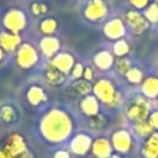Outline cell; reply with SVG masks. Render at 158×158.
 Returning <instances> with one entry per match:
<instances>
[{
	"label": "cell",
	"mask_w": 158,
	"mask_h": 158,
	"mask_svg": "<svg viewBox=\"0 0 158 158\" xmlns=\"http://www.w3.org/2000/svg\"><path fill=\"white\" fill-rule=\"evenodd\" d=\"M148 123L151 125V127L153 128V131H158V110L152 111L148 117H147Z\"/></svg>",
	"instance_id": "d6a6232c"
},
{
	"label": "cell",
	"mask_w": 158,
	"mask_h": 158,
	"mask_svg": "<svg viewBox=\"0 0 158 158\" xmlns=\"http://www.w3.org/2000/svg\"><path fill=\"white\" fill-rule=\"evenodd\" d=\"M107 11L109 9L104 0H88V2L84 6L83 14L89 21L96 22L106 17Z\"/></svg>",
	"instance_id": "ba28073f"
},
{
	"label": "cell",
	"mask_w": 158,
	"mask_h": 158,
	"mask_svg": "<svg viewBox=\"0 0 158 158\" xmlns=\"http://www.w3.org/2000/svg\"><path fill=\"white\" fill-rule=\"evenodd\" d=\"M4 56H5V52H4V51H2V48L0 47V62L4 59Z\"/></svg>",
	"instance_id": "ab89813d"
},
{
	"label": "cell",
	"mask_w": 158,
	"mask_h": 158,
	"mask_svg": "<svg viewBox=\"0 0 158 158\" xmlns=\"http://www.w3.org/2000/svg\"><path fill=\"white\" fill-rule=\"evenodd\" d=\"M14 158H33V154H32V152L31 151H25V152H22V153H20L19 156H16V157H14Z\"/></svg>",
	"instance_id": "8d00e7d4"
},
{
	"label": "cell",
	"mask_w": 158,
	"mask_h": 158,
	"mask_svg": "<svg viewBox=\"0 0 158 158\" xmlns=\"http://www.w3.org/2000/svg\"><path fill=\"white\" fill-rule=\"evenodd\" d=\"M141 93L147 99H157L158 98V78L157 77H147L142 80Z\"/></svg>",
	"instance_id": "d6986e66"
},
{
	"label": "cell",
	"mask_w": 158,
	"mask_h": 158,
	"mask_svg": "<svg viewBox=\"0 0 158 158\" xmlns=\"http://www.w3.org/2000/svg\"><path fill=\"white\" fill-rule=\"evenodd\" d=\"M126 25L131 28L135 35H142L149 27V22L146 20L143 14L135 9L128 10L126 12Z\"/></svg>",
	"instance_id": "8fae6325"
},
{
	"label": "cell",
	"mask_w": 158,
	"mask_h": 158,
	"mask_svg": "<svg viewBox=\"0 0 158 158\" xmlns=\"http://www.w3.org/2000/svg\"><path fill=\"white\" fill-rule=\"evenodd\" d=\"M40 60V51L31 43H21L16 51V62L20 68L30 69Z\"/></svg>",
	"instance_id": "277c9868"
},
{
	"label": "cell",
	"mask_w": 158,
	"mask_h": 158,
	"mask_svg": "<svg viewBox=\"0 0 158 158\" xmlns=\"http://www.w3.org/2000/svg\"><path fill=\"white\" fill-rule=\"evenodd\" d=\"M112 149L118 154H127L133 147V138L130 131L125 128L116 130L110 137Z\"/></svg>",
	"instance_id": "8992f818"
},
{
	"label": "cell",
	"mask_w": 158,
	"mask_h": 158,
	"mask_svg": "<svg viewBox=\"0 0 158 158\" xmlns=\"http://www.w3.org/2000/svg\"><path fill=\"white\" fill-rule=\"evenodd\" d=\"M88 125L90 128L93 130H99V128H102L105 125H106V118L104 115L101 114H98L95 116H91V117H88Z\"/></svg>",
	"instance_id": "f1b7e54d"
},
{
	"label": "cell",
	"mask_w": 158,
	"mask_h": 158,
	"mask_svg": "<svg viewBox=\"0 0 158 158\" xmlns=\"http://www.w3.org/2000/svg\"><path fill=\"white\" fill-rule=\"evenodd\" d=\"M96 99L110 106V107H117L122 104V96L121 94L116 90L115 84L106 79V78H100L93 84V91H91Z\"/></svg>",
	"instance_id": "7a4b0ae2"
},
{
	"label": "cell",
	"mask_w": 158,
	"mask_h": 158,
	"mask_svg": "<svg viewBox=\"0 0 158 158\" xmlns=\"http://www.w3.org/2000/svg\"><path fill=\"white\" fill-rule=\"evenodd\" d=\"M131 6L135 9V10H144L148 4H149V0H128Z\"/></svg>",
	"instance_id": "836d02e7"
},
{
	"label": "cell",
	"mask_w": 158,
	"mask_h": 158,
	"mask_svg": "<svg viewBox=\"0 0 158 158\" xmlns=\"http://www.w3.org/2000/svg\"><path fill=\"white\" fill-rule=\"evenodd\" d=\"M52 158H72L70 157V152L69 151H65V149H57Z\"/></svg>",
	"instance_id": "e575fe53"
},
{
	"label": "cell",
	"mask_w": 158,
	"mask_h": 158,
	"mask_svg": "<svg viewBox=\"0 0 158 158\" xmlns=\"http://www.w3.org/2000/svg\"><path fill=\"white\" fill-rule=\"evenodd\" d=\"M100 104L101 102L96 99V96L94 94H88L80 99L79 110L86 117H91V116L100 114Z\"/></svg>",
	"instance_id": "9a60e30c"
},
{
	"label": "cell",
	"mask_w": 158,
	"mask_h": 158,
	"mask_svg": "<svg viewBox=\"0 0 158 158\" xmlns=\"http://www.w3.org/2000/svg\"><path fill=\"white\" fill-rule=\"evenodd\" d=\"M73 120L68 112L52 107L42 115L38 130L47 142L57 144L70 138L73 135Z\"/></svg>",
	"instance_id": "6da1fadb"
},
{
	"label": "cell",
	"mask_w": 158,
	"mask_h": 158,
	"mask_svg": "<svg viewBox=\"0 0 158 158\" xmlns=\"http://www.w3.org/2000/svg\"><path fill=\"white\" fill-rule=\"evenodd\" d=\"M143 16L151 23H158V5L156 2L148 4V6L143 10Z\"/></svg>",
	"instance_id": "4316f807"
},
{
	"label": "cell",
	"mask_w": 158,
	"mask_h": 158,
	"mask_svg": "<svg viewBox=\"0 0 158 158\" xmlns=\"http://www.w3.org/2000/svg\"><path fill=\"white\" fill-rule=\"evenodd\" d=\"M156 4H157V5H158V0H156Z\"/></svg>",
	"instance_id": "60d3db41"
},
{
	"label": "cell",
	"mask_w": 158,
	"mask_h": 158,
	"mask_svg": "<svg viewBox=\"0 0 158 158\" xmlns=\"http://www.w3.org/2000/svg\"><path fill=\"white\" fill-rule=\"evenodd\" d=\"M141 154L143 158H158V131H153L147 138H144Z\"/></svg>",
	"instance_id": "e0dca14e"
},
{
	"label": "cell",
	"mask_w": 158,
	"mask_h": 158,
	"mask_svg": "<svg viewBox=\"0 0 158 158\" xmlns=\"http://www.w3.org/2000/svg\"><path fill=\"white\" fill-rule=\"evenodd\" d=\"M115 67H116L117 72H118L121 75H123V77H125L126 73L132 68L130 59L126 58V57H123V58H118V59L115 62Z\"/></svg>",
	"instance_id": "f546056e"
},
{
	"label": "cell",
	"mask_w": 158,
	"mask_h": 158,
	"mask_svg": "<svg viewBox=\"0 0 158 158\" xmlns=\"http://www.w3.org/2000/svg\"><path fill=\"white\" fill-rule=\"evenodd\" d=\"M38 49L43 56L53 58L60 49V40L56 35L42 36L38 42Z\"/></svg>",
	"instance_id": "7c38bea8"
},
{
	"label": "cell",
	"mask_w": 158,
	"mask_h": 158,
	"mask_svg": "<svg viewBox=\"0 0 158 158\" xmlns=\"http://www.w3.org/2000/svg\"><path fill=\"white\" fill-rule=\"evenodd\" d=\"M53 68H56L57 70H59L60 73H63L64 75L69 74L73 65L75 64V60H74V57L68 53V52H58L51 60Z\"/></svg>",
	"instance_id": "5bb4252c"
},
{
	"label": "cell",
	"mask_w": 158,
	"mask_h": 158,
	"mask_svg": "<svg viewBox=\"0 0 158 158\" xmlns=\"http://www.w3.org/2000/svg\"><path fill=\"white\" fill-rule=\"evenodd\" d=\"M83 79L88 80V81H91L94 79V70L91 67H85L84 68V73H83Z\"/></svg>",
	"instance_id": "d590c367"
},
{
	"label": "cell",
	"mask_w": 158,
	"mask_h": 158,
	"mask_svg": "<svg viewBox=\"0 0 158 158\" xmlns=\"http://www.w3.org/2000/svg\"><path fill=\"white\" fill-rule=\"evenodd\" d=\"M125 78H126L127 81L131 83V84H141L142 80L144 79V78H143V72H142L139 68H137V67H132V68L126 73Z\"/></svg>",
	"instance_id": "83f0119b"
},
{
	"label": "cell",
	"mask_w": 158,
	"mask_h": 158,
	"mask_svg": "<svg viewBox=\"0 0 158 158\" xmlns=\"http://www.w3.org/2000/svg\"><path fill=\"white\" fill-rule=\"evenodd\" d=\"M110 158H122V156H121V154H118V153H112Z\"/></svg>",
	"instance_id": "f35d334b"
},
{
	"label": "cell",
	"mask_w": 158,
	"mask_h": 158,
	"mask_svg": "<svg viewBox=\"0 0 158 158\" xmlns=\"http://www.w3.org/2000/svg\"><path fill=\"white\" fill-rule=\"evenodd\" d=\"M31 12L36 16H43L47 12V6L42 2H33L31 6Z\"/></svg>",
	"instance_id": "1f68e13d"
},
{
	"label": "cell",
	"mask_w": 158,
	"mask_h": 158,
	"mask_svg": "<svg viewBox=\"0 0 158 158\" xmlns=\"http://www.w3.org/2000/svg\"><path fill=\"white\" fill-rule=\"evenodd\" d=\"M151 114V105L147 98H144L142 94L136 95L127 105L126 107V115L132 121H142L147 120L148 115Z\"/></svg>",
	"instance_id": "3957f363"
},
{
	"label": "cell",
	"mask_w": 158,
	"mask_h": 158,
	"mask_svg": "<svg viewBox=\"0 0 158 158\" xmlns=\"http://www.w3.org/2000/svg\"><path fill=\"white\" fill-rule=\"evenodd\" d=\"M2 25L6 31L20 35V32L27 26V16L20 9H11L4 15Z\"/></svg>",
	"instance_id": "5b68a950"
},
{
	"label": "cell",
	"mask_w": 158,
	"mask_h": 158,
	"mask_svg": "<svg viewBox=\"0 0 158 158\" xmlns=\"http://www.w3.org/2000/svg\"><path fill=\"white\" fill-rule=\"evenodd\" d=\"M90 152L95 158H110L111 154L114 153V149L110 139L101 136L93 139Z\"/></svg>",
	"instance_id": "4fadbf2b"
},
{
	"label": "cell",
	"mask_w": 158,
	"mask_h": 158,
	"mask_svg": "<svg viewBox=\"0 0 158 158\" xmlns=\"http://www.w3.org/2000/svg\"><path fill=\"white\" fill-rule=\"evenodd\" d=\"M0 158H10V157H9L2 149H0Z\"/></svg>",
	"instance_id": "74e56055"
},
{
	"label": "cell",
	"mask_w": 158,
	"mask_h": 158,
	"mask_svg": "<svg viewBox=\"0 0 158 158\" xmlns=\"http://www.w3.org/2000/svg\"><path fill=\"white\" fill-rule=\"evenodd\" d=\"M93 60H94L95 67L100 70H107L115 64L114 54L106 49H101V51L96 52Z\"/></svg>",
	"instance_id": "ac0fdd59"
},
{
	"label": "cell",
	"mask_w": 158,
	"mask_h": 158,
	"mask_svg": "<svg viewBox=\"0 0 158 158\" xmlns=\"http://www.w3.org/2000/svg\"><path fill=\"white\" fill-rule=\"evenodd\" d=\"M42 36H49V35H54L58 30V21L54 17H44L38 26Z\"/></svg>",
	"instance_id": "7402d4cb"
},
{
	"label": "cell",
	"mask_w": 158,
	"mask_h": 158,
	"mask_svg": "<svg viewBox=\"0 0 158 158\" xmlns=\"http://www.w3.org/2000/svg\"><path fill=\"white\" fill-rule=\"evenodd\" d=\"M133 132L136 136L141 137V138H147L152 132H153V128L151 127V125L148 123L147 120H142V121H136L133 122Z\"/></svg>",
	"instance_id": "cb8c5ba5"
},
{
	"label": "cell",
	"mask_w": 158,
	"mask_h": 158,
	"mask_svg": "<svg viewBox=\"0 0 158 158\" xmlns=\"http://www.w3.org/2000/svg\"><path fill=\"white\" fill-rule=\"evenodd\" d=\"M93 138L86 132L75 133L68 143V151L75 156H85L91 148Z\"/></svg>",
	"instance_id": "52a82bcc"
},
{
	"label": "cell",
	"mask_w": 158,
	"mask_h": 158,
	"mask_svg": "<svg viewBox=\"0 0 158 158\" xmlns=\"http://www.w3.org/2000/svg\"><path fill=\"white\" fill-rule=\"evenodd\" d=\"M84 68H85V65L83 63L75 62V64L73 65V68H72V70L69 73L70 77H72V79H74V80L81 79L83 78V73H84Z\"/></svg>",
	"instance_id": "4dcf8cb0"
},
{
	"label": "cell",
	"mask_w": 158,
	"mask_h": 158,
	"mask_svg": "<svg viewBox=\"0 0 158 158\" xmlns=\"http://www.w3.org/2000/svg\"><path fill=\"white\" fill-rule=\"evenodd\" d=\"M130 44L125 38L117 40L115 41L114 46H112V54L116 56L117 58H123L130 53Z\"/></svg>",
	"instance_id": "d4e9b609"
},
{
	"label": "cell",
	"mask_w": 158,
	"mask_h": 158,
	"mask_svg": "<svg viewBox=\"0 0 158 158\" xmlns=\"http://www.w3.org/2000/svg\"><path fill=\"white\" fill-rule=\"evenodd\" d=\"M26 99H27L30 105L37 106V105L42 104L43 101H46L47 96H46V91H44V89L42 86H40L37 84H33L27 89Z\"/></svg>",
	"instance_id": "ffe728a7"
},
{
	"label": "cell",
	"mask_w": 158,
	"mask_h": 158,
	"mask_svg": "<svg viewBox=\"0 0 158 158\" xmlns=\"http://www.w3.org/2000/svg\"><path fill=\"white\" fill-rule=\"evenodd\" d=\"M72 91L79 96H85L88 94H91L93 91V84L91 81H88L85 79H78V80H74L73 84H72Z\"/></svg>",
	"instance_id": "44dd1931"
},
{
	"label": "cell",
	"mask_w": 158,
	"mask_h": 158,
	"mask_svg": "<svg viewBox=\"0 0 158 158\" xmlns=\"http://www.w3.org/2000/svg\"><path fill=\"white\" fill-rule=\"evenodd\" d=\"M1 149L10 158H14V157L19 156L20 153L27 151L28 148H27L26 141H25V138H23L22 135H20V133H12V135H10L6 138V141H5V143H4V146H2Z\"/></svg>",
	"instance_id": "9c48e42d"
},
{
	"label": "cell",
	"mask_w": 158,
	"mask_h": 158,
	"mask_svg": "<svg viewBox=\"0 0 158 158\" xmlns=\"http://www.w3.org/2000/svg\"><path fill=\"white\" fill-rule=\"evenodd\" d=\"M21 44V37L17 33H12L9 31H2L0 32V47L2 48V51L6 53H11V52H16L17 48Z\"/></svg>",
	"instance_id": "2e32d148"
},
{
	"label": "cell",
	"mask_w": 158,
	"mask_h": 158,
	"mask_svg": "<svg viewBox=\"0 0 158 158\" xmlns=\"http://www.w3.org/2000/svg\"><path fill=\"white\" fill-rule=\"evenodd\" d=\"M44 77H46L47 83H49L51 85H62L67 80V75H64L63 73H60L59 70H57L53 67H51L46 72Z\"/></svg>",
	"instance_id": "603a6c76"
},
{
	"label": "cell",
	"mask_w": 158,
	"mask_h": 158,
	"mask_svg": "<svg viewBox=\"0 0 158 158\" xmlns=\"http://www.w3.org/2000/svg\"><path fill=\"white\" fill-rule=\"evenodd\" d=\"M16 117H17V114L12 105L4 104L0 107V120L2 122H12Z\"/></svg>",
	"instance_id": "484cf974"
},
{
	"label": "cell",
	"mask_w": 158,
	"mask_h": 158,
	"mask_svg": "<svg viewBox=\"0 0 158 158\" xmlns=\"http://www.w3.org/2000/svg\"><path fill=\"white\" fill-rule=\"evenodd\" d=\"M126 31H127L126 23L120 17L110 19L102 27V32L105 37L111 41H117V40L123 38L126 36Z\"/></svg>",
	"instance_id": "30bf717a"
}]
</instances>
